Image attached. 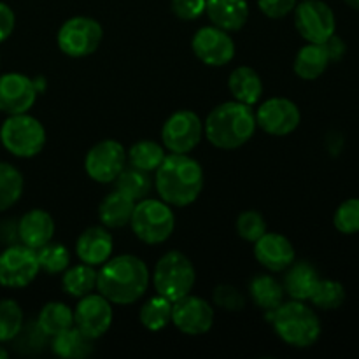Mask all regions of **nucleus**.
Instances as JSON below:
<instances>
[{
	"label": "nucleus",
	"instance_id": "27",
	"mask_svg": "<svg viewBox=\"0 0 359 359\" xmlns=\"http://www.w3.org/2000/svg\"><path fill=\"white\" fill-rule=\"evenodd\" d=\"M51 349L56 356L63 359H83L93 353V340L72 326L53 337Z\"/></svg>",
	"mask_w": 359,
	"mask_h": 359
},
{
	"label": "nucleus",
	"instance_id": "28",
	"mask_svg": "<svg viewBox=\"0 0 359 359\" xmlns=\"http://www.w3.org/2000/svg\"><path fill=\"white\" fill-rule=\"evenodd\" d=\"M98 272L95 266L81 263V265L70 266L62 276V287L69 297L83 298L97 290Z\"/></svg>",
	"mask_w": 359,
	"mask_h": 359
},
{
	"label": "nucleus",
	"instance_id": "32",
	"mask_svg": "<svg viewBox=\"0 0 359 359\" xmlns=\"http://www.w3.org/2000/svg\"><path fill=\"white\" fill-rule=\"evenodd\" d=\"M25 181L14 165L0 161V212L11 209L23 195Z\"/></svg>",
	"mask_w": 359,
	"mask_h": 359
},
{
	"label": "nucleus",
	"instance_id": "17",
	"mask_svg": "<svg viewBox=\"0 0 359 359\" xmlns=\"http://www.w3.org/2000/svg\"><path fill=\"white\" fill-rule=\"evenodd\" d=\"M34 81L20 72L0 76V112L7 116L23 114L34 107L37 100Z\"/></svg>",
	"mask_w": 359,
	"mask_h": 359
},
{
	"label": "nucleus",
	"instance_id": "29",
	"mask_svg": "<svg viewBox=\"0 0 359 359\" xmlns=\"http://www.w3.org/2000/svg\"><path fill=\"white\" fill-rule=\"evenodd\" d=\"M37 325L42 332L53 339L58 333L74 326V311L63 302H49L41 309L37 318Z\"/></svg>",
	"mask_w": 359,
	"mask_h": 359
},
{
	"label": "nucleus",
	"instance_id": "9",
	"mask_svg": "<svg viewBox=\"0 0 359 359\" xmlns=\"http://www.w3.org/2000/svg\"><path fill=\"white\" fill-rule=\"evenodd\" d=\"M293 13L294 27L307 42L325 44L335 34V14L323 0H304L297 4Z\"/></svg>",
	"mask_w": 359,
	"mask_h": 359
},
{
	"label": "nucleus",
	"instance_id": "39",
	"mask_svg": "<svg viewBox=\"0 0 359 359\" xmlns=\"http://www.w3.org/2000/svg\"><path fill=\"white\" fill-rule=\"evenodd\" d=\"M266 231L265 217L258 210H245L237 217V233L244 241L256 242Z\"/></svg>",
	"mask_w": 359,
	"mask_h": 359
},
{
	"label": "nucleus",
	"instance_id": "33",
	"mask_svg": "<svg viewBox=\"0 0 359 359\" xmlns=\"http://www.w3.org/2000/svg\"><path fill=\"white\" fill-rule=\"evenodd\" d=\"M165 156H167L165 147L154 140H140V142L133 144L128 151L130 165L144 172L156 170Z\"/></svg>",
	"mask_w": 359,
	"mask_h": 359
},
{
	"label": "nucleus",
	"instance_id": "24",
	"mask_svg": "<svg viewBox=\"0 0 359 359\" xmlns=\"http://www.w3.org/2000/svg\"><path fill=\"white\" fill-rule=\"evenodd\" d=\"M133 209L135 202L116 189L102 200L98 205V217L105 228H123L130 224Z\"/></svg>",
	"mask_w": 359,
	"mask_h": 359
},
{
	"label": "nucleus",
	"instance_id": "30",
	"mask_svg": "<svg viewBox=\"0 0 359 359\" xmlns=\"http://www.w3.org/2000/svg\"><path fill=\"white\" fill-rule=\"evenodd\" d=\"M116 189L121 191L123 195H126L128 198H132L133 202H139V200L147 198L151 191V182L149 172H144L140 168L135 167H125L121 170V174L116 177Z\"/></svg>",
	"mask_w": 359,
	"mask_h": 359
},
{
	"label": "nucleus",
	"instance_id": "20",
	"mask_svg": "<svg viewBox=\"0 0 359 359\" xmlns=\"http://www.w3.org/2000/svg\"><path fill=\"white\" fill-rule=\"evenodd\" d=\"M55 235V221L51 214L42 209H32L18 221V237L27 248L37 251L39 248L53 241Z\"/></svg>",
	"mask_w": 359,
	"mask_h": 359
},
{
	"label": "nucleus",
	"instance_id": "31",
	"mask_svg": "<svg viewBox=\"0 0 359 359\" xmlns=\"http://www.w3.org/2000/svg\"><path fill=\"white\" fill-rule=\"evenodd\" d=\"M172 305H174V302L158 293L156 297L149 298L140 307L139 312L140 323H142L144 328H147L149 332H160L165 326H168V323H172Z\"/></svg>",
	"mask_w": 359,
	"mask_h": 359
},
{
	"label": "nucleus",
	"instance_id": "25",
	"mask_svg": "<svg viewBox=\"0 0 359 359\" xmlns=\"http://www.w3.org/2000/svg\"><path fill=\"white\" fill-rule=\"evenodd\" d=\"M249 294L256 307L272 312L284 302V287L279 280L269 273H258L249 283Z\"/></svg>",
	"mask_w": 359,
	"mask_h": 359
},
{
	"label": "nucleus",
	"instance_id": "26",
	"mask_svg": "<svg viewBox=\"0 0 359 359\" xmlns=\"http://www.w3.org/2000/svg\"><path fill=\"white\" fill-rule=\"evenodd\" d=\"M328 63L330 56L325 44L309 42L307 46H304V48L298 51L297 58H294V74H297L300 79L314 81L325 74V70L328 69Z\"/></svg>",
	"mask_w": 359,
	"mask_h": 359
},
{
	"label": "nucleus",
	"instance_id": "2",
	"mask_svg": "<svg viewBox=\"0 0 359 359\" xmlns=\"http://www.w3.org/2000/svg\"><path fill=\"white\" fill-rule=\"evenodd\" d=\"M154 172V188L168 205L188 207L202 193L203 168L188 154H167Z\"/></svg>",
	"mask_w": 359,
	"mask_h": 359
},
{
	"label": "nucleus",
	"instance_id": "45",
	"mask_svg": "<svg viewBox=\"0 0 359 359\" xmlns=\"http://www.w3.org/2000/svg\"><path fill=\"white\" fill-rule=\"evenodd\" d=\"M325 48L328 51L330 62H339L344 55H346V42L339 37V35L333 34L328 41L325 42Z\"/></svg>",
	"mask_w": 359,
	"mask_h": 359
},
{
	"label": "nucleus",
	"instance_id": "5",
	"mask_svg": "<svg viewBox=\"0 0 359 359\" xmlns=\"http://www.w3.org/2000/svg\"><path fill=\"white\" fill-rule=\"evenodd\" d=\"M130 226L144 244H163L174 233L175 216L170 205L161 198H144L135 203Z\"/></svg>",
	"mask_w": 359,
	"mask_h": 359
},
{
	"label": "nucleus",
	"instance_id": "18",
	"mask_svg": "<svg viewBox=\"0 0 359 359\" xmlns=\"http://www.w3.org/2000/svg\"><path fill=\"white\" fill-rule=\"evenodd\" d=\"M255 258L269 272H284L294 262V248L280 233H263L255 242Z\"/></svg>",
	"mask_w": 359,
	"mask_h": 359
},
{
	"label": "nucleus",
	"instance_id": "23",
	"mask_svg": "<svg viewBox=\"0 0 359 359\" xmlns=\"http://www.w3.org/2000/svg\"><path fill=\"white\" fill-rule=\"evenodd\" d=\"M228 88H230V93L233 95V100L249 105V107L258 104L263 97L262 77L251 67H237L230 74Z\"/></svg>",
	"mask_w": 359,
	"mask_h": 359
},
{
	"label": "nucleus",
	"instance_id": "21",
	"mask_svg": "<svg viewBox=\"0 0 359 359\" xmlns=\"http://www.w3.org/2000/svg\"><path fill=\"white\" fill-rule=\"evenodd\" d=\"M205 13L214 27L224 32H237L248 23V0H205Z\"/></svg>",
	"mask_w": 359,
	"mask_h": 359
},
{
	"label": "nucleus",
	"instance_id": "36",
	"mask_svg": "<svg viewBox=\"0 0 359 359\" xmlns=\"http://www.w3.org/2000/svg\"><path fill=\"white\" fill-rule=\"evenodd\" d=\"M37 262L46 273H63L70 265V252L65 245L48 242L37 249Z\"/></svg>",
	"mask_w": 359,
	"mask_h": 359
},
{
	"label": "nucleus",
	"instance_id": "49",
	"mask_svg": "<svg viewBox=\"0 0 359 359\" xmlns=\"http://www.w3.org/2000/svg\"><path fill=\"white\" fill-rule=\"evenodd\" d=\"M0 60H2V58H0Z\"/></svg>",
	"mask_w": 359,
	"mask_h": 359
},
{
	"label": "nucleus",
	"instance_id": "35",
	"mask_svg": "<svg viewBox=\"0 0 359 359\" xmlns=\"http://www.w3.org/2000/svg\"><path fill=\"white\" fill-rule=\"evenodd\" d=\"M312 304L323 311H333V309L342 307L346 302V290L339 280L332 279H319L314 293L309 298Z\"/></svg>",
	"mask_w": 359,
	"mask_h": 359
},
{
	"label": "nucleus",
	"instance_id": "4",
	"mask_svg": "<svg viewBox=\"0 0 359 359\" xmlns=\"http://www.w3.org/2000/svg\"><path fill=\"white\" fill-rule=\"evenodd\" d=\"M273 330L287 346L307 349L314 346L321 337V321L309 305L300 300H290L280 304L270 312Z\"/></svg>",
	"mask_w": 359,
	"mask_h": 359
},
{
	"label": "nucleus",
	"instance_id": "44",
	"mask_svg": "<svg viewBox=\"0 0 359 359\" xmlns=\"http://www.w3.org/2000/svg\"><path fill=\"white\" fill-rule=\"evenodd\" d=\"M18 242H20V237H18V221H0V244L13 245L18 244Z\"/></svg>",
	"mask_w": 359,
	"mask_h": 359
},
{
	"label": "nucleus",
	"instance_id": "13",
	"mask_svg": "<svg viewBox=\"0 0 359 359\" xmlns=\"http://www.w3.org/2000/svg\"><path fill=\"white\" fill-rule=\"evenodd\" d=\"M256 126L273 137L290 135L300 125V109L290 98H269L258 107L255 114Z\"/></svg>",
	"mask_w": 359,
	"mask_h": 359
},
{
	"label": "nucleus",
	"instance_id": "48",
	"mask_svg": "<svg viewBox=\"0 0 359 359\" xmlns=\"http://www.w3.org/2000/svg\"><path fill=\"white\" fill-rule=\"evenodd\" d=\"M7 356H9V351H7L6 347H4L2 344H0V359H6Z\"/></svg>",
	"mask_w": 359,
	"mask_h": 359
},
{
	"label": "nucleus",
	"instance_id": "37",
	"mask_svg": "<svg viewBox=\"0 0 359 359\" xmlns=\"http://www.w3.org/2000/svg\"><path fill=\"white\" fill-rule=\"evenodd\" d=\"M25 325V316L14 300H0V344L11 342Z\"/></svg>",
	"mask_w": 359,
	"mask_h": 359
},
{
	"label": "nucleus",
	"instance_id": "10",
	"mask_svg": "<svg viewBox=\"0 0 359 359\" xmlns=\"http://www.w3.org/2000/svg\"><path fill=\"white\" fill-rule=\"evenodd\" d=\"M37 251L20 244L7 245L0 252V286L4 287H27L34 283L39 273Z\"/></svg>",
	"mask_w": 359,
	"mask_h": 359
},
{
	"label": "nucleus",
	"instance_id": "41",
	"mask_svg": "<svg viewBox=\"0 0 359 359\" xmlns=\"http://www.w3.org/2000/svg\"><path fill=\"white\" fill-rule=\"evenodd\" d=\"M170 7L179 20L193 21L205 13V0H172Z\"/></svg>",
	"mask_w": 359,
	"mask_h": 359
},
{
	"label": "nucleus",
	"instance_id": "19",
	"mask_svg": "<svg viewBox=\"0 0 359 359\" xmlns=\"http://www.w3.org/2000/svg\"><path fill=\"white\" fill-rule=\"evenodd\" d=\"M114 241L105 226H91L79 235L76 242V255L83 263L100 266L111 258Z\"/></svg>",
	"mask_w": 359,
	"mask_h": 359
},
{
	"label": "nucleus",
	"instance_id": "40",
	"mask_svg": "<svg viewBox=\"0 0 359 359\" xmlns=\"http://www.w3.org/2000/svg\"><path fill=\"white\" fill-rule=\"evenodd\" d=\"M214 304L226 311H241L245 305V297L230 284H221L214 290Z\"/></svg>",
	"mask_w": 359,
	"mask_h": 359
},
{
	"label": "nucleus",
	"instance_id": "1",
	"mask_svg": "<svg viewBox=\"0 0 359 359\" xmlns=\"http://www.w3.org/2000/svg\"><path fill=\"white\" fill-rule=\"evenodd\" d=\"M149 286V269L133 255L109 258L97 276V290L114 305H132Z\"/></svg>",
	"mask_w": 359,
	"mask_h": 359
},
{
	"label": "nucleus",
	"instance_id": "6",
	"mask_svg": "<svg viewBox=\"0 0 359 359\" xmlns=\"http://www.w3.org/2000/svg\"><path fill=\"white\" fill-rule=\"evenodd\" d=\"M196 272L186 255L179 251H168L158 259L153 272V284L158 294L170 302L179 300L191 293L195 286Z\"/></svg>",
	"mask_w": 359,
	"mask_h": 359
},
{
	"label": "nucleus",
	"instance_id": "8",
	"mask_svg": "<svg viewBox=\"0 0 359 359\" xmlns=\"http://www.w3.org/2000/svg\"><path fill=\"white\" fill-rule=\"evenodd\" d=\"M104 30L97 20L90 16H74L60 27L56 42L63 55L70 58H86L100 46Z\"/></svg>",
	"mask_w": 359,
	"mask_h": 359
},
{
	"label": "nucleus",
	"instance_id": "47",
	"mask_svg": "<svg viewBox=\"0 0 359 359\" xmlns=\"http://www.w3.org/2000/svg\"><path fill=\"white\" fill-rule=\"evenodd\" d=\"M344 2H346L349 7H353V9L359 11V0H344Z\"/></svg>",
	"mask_w": 359,
	"mask_h": 359
},
{
	"label": "nucleus",
	"instance_id": "7",
	"mask_svg": "<svg viewBox=\"0 0 359 359\" xmlns=\"http://www.w3.org/2000/svg\"><path fill=\"white\" fill-rule=\"evenodd\" d=\"M0 142L13 156L34 158L44 149L46 130L28 112L13 114L0 126Z\"/></svg>",
	"mask_w": 359,
	"mask_h": 359
},
{
	"label": "nucleus",
	"instance_id": "11",
	"mask_svg": "<svg viewBox=\"0 0 359 359\" xmlns=\"http://www.w3.org/2000/svg\"><path fill=\"white\" fill-rule=\"evenodd\" d=\"M203 137V121L193 111H177L165 121L161 140L165 149L175 154H189Z\"/></svg>",
	"mask_w": 359,
	"mask_h": 359
},
{
	"label": "nucleus",
	"instance_id": "34",
	"mask_svg": "<svg viewBox=\"0 0 359 359\" xmlns=\"http://www.w3.org/2000/svg\"><path fill=\"white\" fill-rule=\"evenodd\" d=\"M49 337L46 335L41 330V326L37 325V321L25 323L23 328L20 330L16 337H14L11 342H13V349L20 354H37L48 346Z\"/></svg>",
	"mask_w": 359,
	"mask_h": 359
},
{
	"label": "nucleus",
	"instance_id": "14",
	"mask_svg": "<svg viewBox=\"0 0 359 359\" xmlns=\"http://www.w3.org/2000/svg\"><path fill=\"white\" fill-rule=\"evenodd\" d=\"M172 323L184 335H205L214 325V309L203 298L186 294L172 305Z\"/></svg>",
	"mask_w": 359,
	"mask_h": 359
},
{
	"label": "nucleus",
	"instance_id": "3",
	"mask_svg": "<svg viewBox=\"0 0 359 359\" xmlns=\"http://www.w3.org/2000/svg\"><path fill=\"white\" fill-rule=\"evenodd\" d=\"M256 130V118L251 107L237 100L217 105L203 123V135L217 149H237L244 146Z\"/></svg>",
	"mask_w": 359,
	"mask_h": 359
},
{
	"label": "nucleus",
	"instance_id": "22",
	"mask_svg": "<svg viewBox=\"0 0 359 359\" xmlns=\"http://www.w3.org/2000/svg\"><path fill=\"white\" fill-rule=\"evenodd\" d=\"M284 272H286L283 280L284 293L291 300H309L319 283L318 270L307 262H293Z\"/></svg>",
	"mask_w": 359,
	"mask_h": 359
},
{
	"label": "nucleus",
	"instance_id": "38",
	"mask_svg": "<svg viewBox=\"0 0 359 359\" xmlns=\"http://www.w3.org/2000/svg\"><path fill=\"white\" fill-rule=\"evenodd\" d=\"M333 224L344 235L359 231V198H349L339 205L333 216Z\"/></svg>",
	"mask_w": 359,
	"mask_h": 359
},
{
	"label": "nucleus",
	"instance_id": "16",
	"mask_svg": "<svg viewBox=\"0 0 359 359\" xmlns=\"http://www.w3.org/2000/svg\"><path fill=\"white\" fill-rule=\"evenodd\" d=\"M112 325V304L105 297L98 294H86L79 298L76 311H74V326L97 340L109 332Z\"/></svg>",
	"mask_w": 359,
	"mask_h": 359
},
{
	"label": "nucleus",
	"instance_id": "43",
	"mask_svg": "<svg viewBox=\"0 0 359 359\" xmlns=\"http://www.w3.org/2000/svg\"><path fill=\"white\" fill-rule=\"evenodd\" d=\"M14 25H16V16H14L13 9L7 4L0 2V42L11 37Z\"/></svg>",
	"mask_w": 359,
	"mask_h": 359
},
{
	"label": "nucleus",
	"instance_id": "15",
	"mask_svg": "<svg viewBox=\"0 0 359 359\" xmlns=\"http://www.w3.org/2000/svg\"><path fill=\"white\" fill-rule=\"evenodd\" d=\"M193 53L202 63L209 67H223L230 63L235 56V42L230 37V32L221 28L202 27L191 41Z\"/></svg>",
	"mask_w": 359,
	"mask_h": 359
},
{
	"label": "nucleus",
	"instance_id": "46",
	"mask_svg": "<svg viewBox=\"0 0 359 359\" xmlns=\"http://www.w3.org/2000/svg\"><path fill=\"white\" fill-rule=\"evenodd\" d=\"M32 81H34V86H35V90H37V93H42V91L46 90V79L42 76L35 77V79H32Z\"/></svg>",
	"mask_w": 359,
	"mask_h": 359
},
{
	"label": "nucleus",
	"instance_id": "12",
	"mask_svg": "<svg viewBox=\"0 0 359 359\" xmlns=\"http://www.w3.org/2000/svg\"><path fill=\"white\" fill-rule=\"evenodd\" d=\"M126 165V151L118 140H102L95 144L86 154L84 168L88 177L100 184L114 182Z\"/></svg>",
	"mask_w": 359,
	"mask_h": 359
},
{
	"label": "nucleus",
	"instance_id": "42",
	"mask_svg": "<svg viewBox=\"0 0 359 359\" xmlns=\"http://www.w3.org/2000/svg\"><path fill=\"white\" fill-rule=\"evenodd\" d=\"M298 0H258V7L265 16L272 20H280L291 14L297 7Z\"/></svg>",
	"mask_w": 359,
	"mask_h": 359
}]
</instances>
